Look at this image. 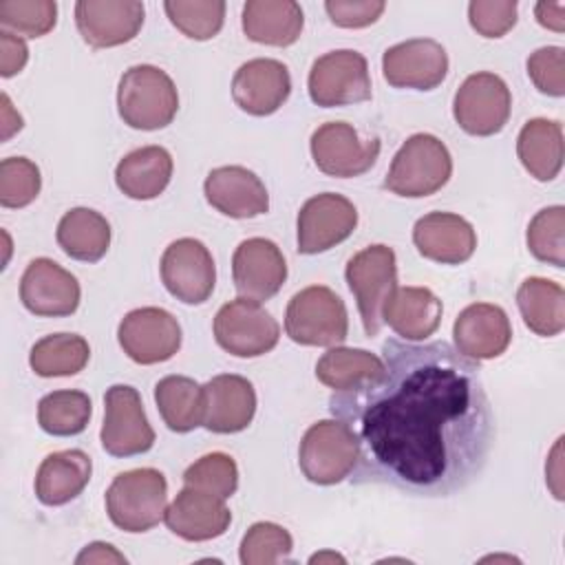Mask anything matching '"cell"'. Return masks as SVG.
<instances>
[{
  "instance_id": "23",
  "label": "cell",
  "mask_w": 565,
  "mask_h": 565,
  "mask_svg": "<svg viewBox=\"0 0 565 565\" xmlns=\"http://www.w3.org/2000/svg\"><path fill=\"white\" fill-rule=\"evenodd\" d=\"M163 521L179 539L201 543L225 534L232 523V512L225 505V499L183 486V490L166 508Z\"/></svg>"
},
{
  "instance_id": "27",
  "label": "cell",
  "mask_w": 565,
  "mask_h": 565,
  "mask_svg": "<svg viewBox=\"0 0 565 565\" xmlns=\"http://www.w3.org/2000/svg\"><path fill=\"white\" fill-rule=\"evenodd\" d=\"M93 472L90 457L79 448L57 450L42 459L35 475V497L40 503L57 508L75 497L88 486Z\"/></svg>"
},
{
  "instance_id": "19",
  "label": "cell",
  "mask_w": 565,
  "mask_h": 565,
  "mask_svg": "<svg viewBox=\"0 0 565 565\" xmlns=\"http://www.w3.org/2000/svg\"><path fill=\"white\" fill-rule=\"evenodd\" d=\"M143 2L137 0H79L75 24L93 49H110L130 42L143 26Z\"/></svg>"
},
{
  "instance_id": "42",
  "label": "cell",
  "mask_w": 565,
  "mask_h": 565,
  "mask_svg": "<svg viewBox=\"0 0 565 565\" xmlns=\"http://www.w3.org/2000/svg\"><path fill=\"white\" fill-rule=\"evenodd\" d=\"M40 168L26 157H7L0 161V205L26 207L40 194Z\"/></svg>"
},
{
  "instance_id": "45",
  "label": "cell",
  "mask_w": 565,
  "mask_h": 565,
  "mask_svg": "<svg viewBox=\"0 0 565 565\" xmlns=\"http://www.w3.org/2000/svg\"><path fill=\"white\" fill-rule=\"evenodd\" d=\"M386 4L382 0H327L324 11L335 26L362 29L384 13Z\"/></svg>"
},
{
  "instance_id": "32",
  "label": "cell",
  "mask_w": 565,
  "mask_h": 565,
  "mask_svg": "<svg viewBox=\"0 0 565 565\" xmlns=\"http://www.w3.org/2000/svg\"><path fill=\"white\" fill-rule=\"evenodd\" d=\"M516 305L530 331L543 338L565 329V291L558 282L541 276L525 278L516 289Z\"/></svg>"
},
{
  "instance_id": "8",
  "label": "cell",
  "mask_w": 565,
  "mask_h": 565,
  "mask_svg": "<svg viewBox=\"0 0 565 565\" xmlns=\"http://www.w3.org/2000/svg\"><path fill=\"white\" fill-rule=\"evenodd\" d=\"M307 88L311 102L322 108L369 102L373 93L369 62L353 49L329 51L311 64Z\"/></svg>"
},
{
  "instance_id": "38",
  "label": "cell",
  "mask_w": 565,
  "mask_h": 565,
  "mask_svg": "<svg viewBox=\"0 0 565 565\" xmlns=\"http://www.w3.org/2000/svg\"><path fill=\"white\" fill-rule=\"evenodd\" d=\"M527 249L536 260L554 267L565 265V207L550 205L539 210L527 225Z\"/></svg>"
},
{
  "instance_id": "48",
  "label": "cell",
  "mask_w": 565,
  "mask_h": 565,
  "mask_svg": "<svg viewBox=\"0 0 565 565\" xmlns=\"http://www.w3.org/2000/svg\"><path fill=\"white\" fill-rule=\"evenodd\" d=\"M75 563H126V556L119 554L110 543L95 541L77 554Z\"/></svg>"
},
{
  "instance_id": "7",
  "label": "cell",
  "mask_w": 565,
  "mask_h": 565,
  "mask_svg": "<svg viewBox=\"0 0 565 565\" xmlns=\"http://www.w3.org/2000/svg\"><path fill=\"white\" fill-rule=\"evenodd\" d=\"M358 461V444L340 419H320L307 428L298 448L302 475L318 486L344 481Z\"/></svg>"
},
{
  "instance_id": "9",
  "label": "cell",
  "mask_w": 565,
  "mask_h": 565,
  "mask_svg": "<svg viewBox=\"0 0 565 565\" xmlns=\"http://www.w3.org/2000/svg\"><path fill=\"white\" fill-rule=\"evenodd\" d=\"M216 344L236 358H258L269 353L280 338L276 318L260 302L238 296L225 302L214 316Z\"/></svg>"
},
{
  "instance_id": "6",
  "label": "cell",
  "mask_w": 565,
  "mask_h": 565,
  "mask_svg": "<svg viewBox=\"0 0 565 565\" xmlns=\"http://www.w3.org/2000/svg\"><path fill=\"white\" fill-rule=\"evenodd\" d=\"M344 278L355 296L364 333L377 335L384 320L382 307L397 287V260L388 245H369L353 254L344 267Z\"/></svg>"
},
{
  "instance_id": "31",
  "label": "cell",
  "mask_w": 565,
  "mask_h": 565,
  "mask_svg": "<svg viewBox=\"0 0 565 565\" xmlns=\"http://www.w3.org/2000/svg\"><path fill=\"white\" fill-rule=\"evenodd\" d=\"M55 238L66 256L97 263L110 247V223L97 210L73 207L60 218Z\"/></svg>"
},
{
  "instance_id": "18",
  "label": "cell",
  "mask_w": 565,
  "mask_h": 565,
  "mask_svg": "<svg viewBox=\"0 0 565 565\" xmlns=\"http://www.w3.org/2000/svg\"><path fill=\"white\" fill-rule=\"evenodd\" d=\"M232 280L238 296L263 302L274 298L287 280V263L269 238H245L232 256Z\"/></svg>"
},
{
  "instance_id": "20",
  "label": "cell",
  "mask_w": 565,
  "mask_h": 565,
  "mask_svg": "<svg viewBox=\"0 0 565 565\" xmlns=\"http://www.w3.org/2000/svg\"><path fill=\"white\" fill-rule=\"evenodd\" d=\"M291 93L289 68L271 57L241 64L232 77V97L241 110L254 117L276 113Z\"/></svg>"
},
{
  "instance_id": "46",
  "label": "cell",
  "mask_w": 565,
  "mask_h": 565,
  "mask_svg": "<svg viewBox=\"0 0 565 565\" xmlns=\"http://www.w3.org/2000/svg\"><path fill=\"white\" fill-rule=\"evenodd\" d=\"M29 60V46L20 35L0 31V75L13 77L24 68Z\"/></svg>"
},
{
  "instance_id": "4",
  "label": "cell",
  "mask_w": 565,
  "mask_h": 565,
  "mask_svg": "<svg viewBox=\"0 0 565 565\" xmlns=\"http://www.w3.org/2000/svg\"><path fill=\"white\" fill-rule=\"evenodd\" d=\"M168 481L157 468L119 472L106 490V512L115 527L139 534L152 530L166 514Z\"/></svg>"
},
{
  "instance_id": "41",
  "label": "cell",
  "mask_w": 565,
  "mask_h": 565,
  "mask_svg": "<svg viewBox=\"0 0 565 565\" xmlns=\"http://www.w3.org/2000/svg\"><path fill=\"white\" fill-rule=\"evenodd\" d=\"M183 486L227 499L238 488V466L225 452H207L185 468Z\"/></svg>"
},
{
  "instance_id": "11",
  "label": "cell",
  "mask_w": 565,
  "mask_h": 565,
  "mask_svg": "<svg viewBox=\"0 0 565 565\" xmlns=\"http://www.w3.org/2000/svg\"><path fill=\"white\" fill-rule=\"evenodd\" d=\"M99 439L102 448L113 457H132L152 448L154 430L135 386L113 384L106 391Z\"/></svg>"
},
{
  "instance_id": "17",
  "label": "cell",
  "mask_w": 565,
  "mask_h": 565,
  "mask_svg": "<svg viewBox=\"0 0 565 565\" xmlns=\"http://www.w3.org/2000/svg\"><path fill=\"white\" fill-rule=\"evenodd\" d=\"M382 75L395 88L433 90L448 75V53L437 40L413 38L384 51Z\"/></svg>"
},
{
  "instance_id": "2",
  "label": "cell",
  "mask_w": 565,
  "mask_h": 565,
  "mask_svg": "<svg viewBox=\"0 0 565 565\" xmlns=\"http://www.w3.org/2000/svg\"><path fill=\"white\" fill-rule=\"evenodd\" d=\"M117 110L124 124L137 130L166 128L179 110V93L172 77L152 64L124 71L117 86Z\"/></svg>"
},
{
  "instance_id": "40",
  "label": "cell",
  "mask_w": 565,
  "mask_h": 565,
  "mask_svg": "<svg viewBox=\"0 0 565 565\" xmlns=\"http://www.w3.org/2000/svg\"><path fill=\"white\" fill-rule=\"evenodd\" d=\"M57 22L55 0H2L0 26L13 35L42 38L53 31Z\"/></svg>"
},
{
  "instance_id": "16",
  "label": "cell",
  "mask_w": 565,
  "mask_h": 565,
  "mask_svg": "<svg viewBox=\"0 0 565 565\" xmlns=\"http://www.w3.org/2000/svg\"><path fill=\"white\" fill-rule=\"evenodd\" d=\"M82 289L77 278L53 258H33L20 278V300L42 318H64L77 311Z\"/></svg>"
},
{
  "instance_id": "30",
  "label": "cell",
  "mask_w": 565,
  "mask_h": 565,
  "mask_svg": "<svg viewBox=\"0 0 565 565\" xmlns=\"http://www.w3.org/2000/svg\"><path fill=\"white\" fill-rule=\"evenodd\" d=\"M516 154L536 181H552L563 168V128L554 119H527L516 137Z\"/></svg>"
},
{
  "instance_id": "22",
  "label": "cell",
  "mask_w": 565,
  "mask_h": 565,
  "mask_svg": "<svg viewBox=\"0 0 565 565\" xmlns=\"http://www.w3.org/2000/svg\"><path fill=\"white\" fill-rule=\"evenodd\" d=\"M254 413L256 391L247 377L221 373L203 384V426L210 433H241L252 424Z\"/></svg>"
},
{
  "instance_id": "35",
  "label": "cell",
  "mask_w": 565,
  "mask_h": 565,
  "mask_svg": "<svg viewBox=\"0 0 565 565\" xmlns=\"http://www.w3.org/2000/svg\"><path fill=\"white\" fill-rule=\"evenodd\" d=\"M90 358L88 342L77 333H51L31 347L29 364L40 377H66L84 371Z\"/></svg>"
},
{
  "instance_id": "49",
  "label": "cell",
  "mask_w": 565,
  "mask_h": 565,
  "mask_svg": "<svg viewBox=\"0 0 565 565\" xmlns=\"http://www.w3.org/2000/svg\"><path fill=\"white\" fill-rule=\"evenodd\" d=\"M0 102H2V141H7L13 132L22 130V117L18 110H13L7 93H2Z\"/></svg>"
},
{
  "instance_id": "37",
  "label": "cell",
  "mask_w": 565,
  "mask_h": 565,
  "mask_svg": "<svg viewBox=\"0 0 565 565\" xmlns=\"http://www.w3.org/2000/svg\"><path fill=\"white\" fill-rule=\"evenodd\" d=\"M163 9L183 35L201 42L214 38L225 22L223 0H166Z\"/></svg>"
},
{
  "instance_id": "14",
  "label": "cell",
  "mask_w": 565,
  "mask_h": 565,
  "mask_svg": "<svg viewBox=\"0 0 565 565\" xmlns=\"http://www.w3.org/2000/svg\"><path fill=\"white\" fill-rule=\"evenodd\" d=\"M159 269L163 287L185 305H203L214 291V258L196 238L172 241L161 256Z\"/></svg>"
},
{
  "instance_id": "24",
  "label": "cell",
  "mask_w": 565,
  "mask_h": 565,
  "mask_svg": "<svg viewBox=\"0 0 565 565\" xmlns=\"http://www.w3.org/2000/svg\"><path fill=\"white\" fill-rule=\"evenodd\" d=\"M207 203L230 218H254L269 210V194L260 177L243 166H221L203 183Z\"/></svg>"
},
{
  "instance_id": "34",
  "label": "cell",
  "mask_w": 565,
  "mask_h": 565,
  "mask_svg": "<svg viewBox=\"0 0 565 565\" xmlns=\"http://www.w3.org/2000/svg\"><path fill=\"white\" fill-rule=\"evenodd\" d=\"M384 371V362L380 355L366 349H351V347H331L322 358L316 362V377L333 388L347 391L362 382L377 377Z\"/></svg>"
},
{
  "instance_id": "26",
  "label": "cell",
  "mask_w": 565,
  "mask_h": 565,
  "mask_svg": "<svg viewBox=\"0 0 565 565\" xmlns=\"http://www.w3.org/2000/svg\"><path fill=\"white\" fill-rule=\"evenodd\" d=\"M444 305L428 287H395L382 307V320L408 342H424L441 324Z\"/></svg>"
},
{
  "instance_id": "50",
  "label": "cell",
  "mask_w": 565,
  "mask_h": 565,
  "mask_svg": "<svg viewBox=\"0 0 565 565\" xmlns=\"http://www.w3.org/2000/svg\"><path fill=\"white\" fill-rule=\"evenodd\" d=\"M320 563V561H340V563H344V558L342 556H338V554H333V552H322V554H313L311 558H309V563Z\"/></svg>"
},
{
  "instance_id": "43",
  "label": "cell",
  "mask_w": 565,
  "mask_h": 565,
  "mask_svg": "<svg viewBox=\"0 0 565 565\" xmlns=\"http://www.w3.org/2000/svg\"><path fill=\"white\" fill-rule=\"evenodd\" d=\"M527 77L541 90L550 97H563L565 95V49L563 46H541L536 49L527 62Z\"/></svg>"
},
{
  "instance_id": "12",
  "label": "cell",
  "mask_w": 565,
  "mask_h": 565,
  "mask_svg": "<svg viewBox=\"0 0 565 565\" xmlns=\"http://www.w3.org/2000/svg\"><path fill=\"white\" fill-rule=\"evenodd\" d=\"M309 148L318 170L338 179L364 174L380 157V139H362L347 121H327L318 126Z\"/></svg>"
},
{
  "instance_id": "25",
  "label": "cell",
  "mask_w": 565,
  "mask_h": 565,
  "mask_svg": "<svg viewBox=\"0 0 565 565\" xmlns=\"http://www.w3.org/2000/svg\"><path fill=\"white\" fill-rule=\"evenodd\" d=\"M413 243L428 260L441 265H461L477 249V232L459 214L430 212L417 218L413 227Z\"/></svg>"
},
{
  "instance_id": "5",
  "label": "cell",
  "mask_w": 565,
  "mask_h": 565,
  "mask_svg": "<svg viewBox=\"0 0 565 565\" xmlns=\"http://www.w3.org/2000/svg\"><path fill=\"white\" fill-rule=\"evenodd\" d=\"M285 331L296 344L338 347L349 333L344 300L324 285H311L291 296L285 311Z\"/></svg>"
},
{
  "instance_id": "47",
  "label": "cell",
  "mask_w": 565,
  "mask_h": 565,
  "mask_svg": "<svg viewBox=\"0 0 565 565\" xmlns=\"http://www.w3.org/2000/svg\"><path fill=\"white\" fill-rule=\"evenodd\" d=\"M534 15H536L539 24L545 26V29H552L556 33H561L565 29V2L541 0L534 7Z\"/></svg>"
},
{
  "instance_id": "29",
  "label": "cell",
  "mask_w": 565,
  "mask_h": 565,
  "mask_svg": "<svg viewBox=\"0 0 565 565\" xmlns=\"http://www.w3.org/2000/svg\"><path fill=\"white\" fill-rule=\"evenodd\" d=\"M172 168V154L163 146H143L117 163L115 183L128 199L148 201L168 188Z\"/></svg>"
},
{
  "instance_id": "1",
  "label": "cell",
  "mask_w": 565,
  "mask_h": 565,
  "mask_svg": "<svg viewBox=\"0 0 565 565\" xmlns=\"http://www.w3.org/2000/svg\"><path fill=\"white\" fill-rule=\"evenodd\" d=\"M384 371L329 397L358 461L353 483H382L413 497H450L486 468L494 417L481 369L444 340L382 344Z\"/></svg>"
},
{
  "instance_id": "10",
  "label": "cell",
  "mask_w": 565,
  "mask_h": 565,
  "mask_svg": "<svg viewBox=\"0 0 565 565\" xmlns=\"http://www.w3.org/2000/svg\"><path fill=\"white\" fill-rule=\"evenodd\" d=\"M510 88L497 73L490 71L468 75L452 99V115L457 126L475 137H490L501 132L510 119Z\"/></svg>"
},
{
  "instance_id": "28",
  "label": "cell",
  "mask_w": 565,
  "mask_h": 565,
  "mask_svg": "<svg viewBox=\"0 0 565 565\" xmlns=\"http://www.w3.org/2000/svg\"><path fill=\"white\" fill-rule=\"evenodd\" d=\"M243 33L258 44L289 46L305 26V15L294 0H247L243 4Z\"/></svg>"
},
{
  "instance_id": "21",
  "label": "cell",
  "mask_w": 565,
  "mask_h": 565,
  "mask_svg": "<svg viewBox=\"0 0 565 565\" xmlns=\"http://www.w3.org/2000/svg\"><path fill=\"white\" fill-rule=\"evenodd\" d=\"M455 349L470 360H494L510 347L512 324L499 305L475 302L459 311L452 324Z\"/></svg>"
},
{
  "instance_id": "15",
  "label": "cell",
  "mask_w": 565,
  "mask_h": 565,
  "mask_svg": "<svg viewBox=\"0 0 565 565\" xmlns=\"http://www.w3.org/2000/svg\"><path fill=\"white\" fill-rule=\"evenodd\" d=\"M358 225L355 205L335 192H322L307 199L298 212V252L322 254L347 241Z\"/></svg>"
},
{
  "instance_id": "44",
  "label": "cell",
  "mask_w": 565,
  "mask_h": 565,
  "mask_svg": "<svg viewBox=\"0 0 565 565\" xmlns=\"http://www.w3.org/2000/svg\"><path fill=\"white\" fill-rule=\"evenodd\" d=\"M516 0H472L468 4L470 26L483 38H501L516 24Z\"/></svg>"
},
{
  "instance_id": "39",
  "label": "cell",
  "mask_w": 565,
  "mask_h": 565,
  "mask_svg": "<svg viewBox=\"0 0 565 565\" xmlns=\"http://www.w3.org/2000/svg\"><path fill=\"white\" fill-rule=\"evenodd\" d=\"M291 550L294 539L282 525L258 521L245 532L238 547V558L243 565H274L289 561Z\"/></svg>"
},
{
  "instance_id": "36",
  "label": "cell",
  "mask_w": 565,
  "mask_h": 565,
  "mask_svg": "<svg viewBox=\"0 0 565 565\" xmlns=\"http://www.w3.org/2000/svg\"><path fill=\"white\" fill-rule=\"evenodd\" d=\"M93 413L90 397L84 391H53L38 404V424L53 437H71L84 433Z\"/></svg>"
},
{
  "instance_id": "33",
  "label": "cell",
  "mask_w": 565,
  "mask_h": 565,
  "mask_svg": "<svg viewBox=\"0 0 565 565\" xmlns=\"http://www.w3.org/2000/svg\"><path fill=\"white\" fill-rule=\"evenodd\" d=\"M161 419L174 433L203 426V386L188 375H166L154 386Z\"/></svg>"
},
{
  "instance_id": "13",
  "label": "cell",
  "mask_w": 565,
  "mask_h": 565,
  "mask_svg": "<svg viewBox=\"0 0 565 565\" xmlns=\"http://www.w3.org/2000/svg\"><path fill=\"white\" fill-rule=\"evenodd\" d=\"M117 340L132 362L159 364L179 351L181 324L161 307H139L121 318Z\"/></svg>"
},
{
  "instance_id": "3",
  "label": "cell",
  "mask_w": 565,
  "mask_h": 565,
  "mask_svg": "<svg viewBox=\"0 0 565 565\" xmlns=\"http://www.w3.org/2000/svg\"><path fill=\"white\" fill-rule=\"evenodd\" d=\"M452 174V157L446 143L430 135H411L395 152L384 177V188L397 196L422 199L441 190Z\"/></svg>"
}]
</instances>
